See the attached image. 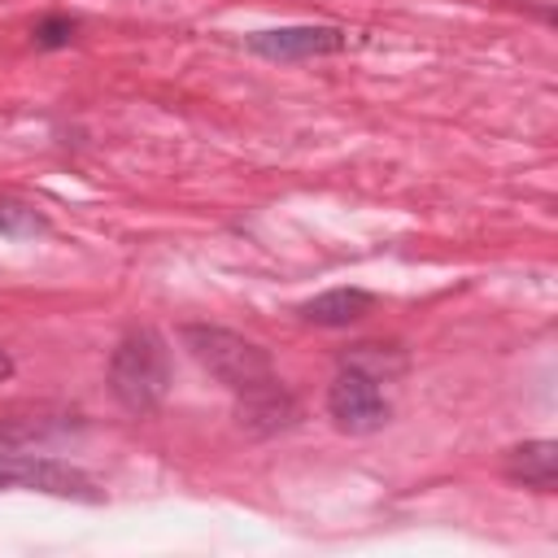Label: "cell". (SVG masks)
Listing matches in <instances>:
<instances>
[{"instance_id":"obj_1","label":"cell","mask_w":558,"mask_h":558,"mask_svg":"<svg viewBox=\"0 0 558 558\" xmlns=\"http://www.w3.org/2000/svg\"><path fill=\"white\" fill-rule=\"evenodd\" d=\"M109 392L131 414H153L170 392V349L153 327H131L109 353Z\"/></svg>"},{"instance_id":"obj_2","label":"cell","mask_w":558,"mask_h":558,"mask_svg":"<svg viewBox=\"0 0 558 558\" xmlns=\"http://www.w3.org/2000/svg\"><path fill=\"white\" fill-rule=\"evenodd\" d=\"M179 336H183L187 353H192V357H196L222 388H231L235 397L279 384L270 353H266L257 340L240 336V331L209 327V323H187V327H179Z\"/></svg>"},{"instance_id":"obj_3","label":"cell","mask_w":558,"mask_h":558,"mask_svg":"<svg viewBox=\"0 0 558 558\" xmlns=\"http://www.w3.org/2000/svg\"><path fill=\"white\" fill-rule=\"evenodd\" d=\"M327 414L340 432L349 436H371L392 418V405L379 388V379H371L357 366H340L331 388H327Z\"/></svg>"},{"instance_id":"obj_4","label":"cell","mask_w":558,"mask_h":558,"mask_svg":"<svg viewBox=\"0 0 558 558\" xmlns=\"http://www.w3.org/2000/svg\"><path fill=\"white\" fill-rule=\"evenodd\" d=\"M13 484L17 488H35L48 497H65V501H83V506H100V488L87 471L61 462V458H44V453H13Z\"/></svg>"},{"instance_id":"obj_5","label":"cell","mask_w":558,"mask_h":558,"mask_svg":"<svg viewBox=\"0 0 558 558\" xmlns=\"http://www.w3.org/2000/svg\"><path fill=\"white\" fill-rule=\"evenodd\" d=\"M349 44L340 26H275V31H253L244 39L248 52L266 61H310V57H331Z\"/></svg>"},{"instance_id":"obj_6","label":"cell","mask_w":558,"mask_h":558,"mask_svg":"<svg viewBox=\"0 0 558 558\" xmlns=\"http://www.w3.org/2000/svg\"><path fill=\"white\" fill-rule=\"evenodd\" d=\"M78 427V414L65 410V405H17V410H4L0 414V449H26V445H44V440H57L65 432Z\"/></svg>"},{"instance_id":"obj_7","label":"cell","mask_w":558,"mask_h":558,"mask_svg":"<svg viewBox=\"0 0 558 558\" xmlns=\"http://www.w3.org/2000/svg\"><path fill=\"white\" fill-rule=\"evenodd\" d=\"M235 418L248 436H275V432H288L301 418V405L292 401V392L283 384H270V388L244 392L240 405H235Z\"/></svg>"},{"instance_id":"obj_8","label":"cell","mask_w":558,"mask_h":558,"mask_svg":"<svg viewBox=\"0 0 558 558\" xmlns=\"http://www.w3.org/2000/svg\"><path fill=\"white\" fill-rule=\"evenodd\" d=\"M506 480L536 488V493H554L558 488V445L554 440H523L506 453Z\"/></svg>"},{"instance_id":"obj_9","label":"cell","mask_w":558,"mask_h":558,"mask_svg":"<svg viewBox=\"0 0 558 558\" xmlns=\"http://www.w3.org/2000/svg\"><path fill=\"white\" fill-rule=\"evenodd\" d=\"M371 305H375V296H371L366 288H331V292L310 296L296 314H301L305 323H314V327H349V323L366 318Z\"/></svg>"},{"instance_id":"obj_10","label":"cell","mask_w":558,"mask_h":558,"mask_svg":"<svg viewBox=\"0 0 558 558\" xmlns=\"http://www.w3.org/2000/svg\"><path fill=\"white\" fill-rule=\"evenodd\" d=\"M340 366H357V371H366L371 379H392V375H401L405 371V353L401 349H392V344H353L344 357H340Z\"/></svg>"},{"instance_id":"obj_11","label":"cell","mask_w":558,"mask_h":558,"mask_svg":"<svg viewBox=\"0 0 558 558\" xmlns=\"http://www.w3.org/2000/svg\"><path fill=\"white\" fill-rule=\"evenodd\" d=\"M48 214L17 201V196H0V235L9 240H35V235H48Z\"/></svg>"},{"instance_id":"obj_12","label":"cell","mask_w":558,"mask_h":558,"mask_svg":"<svg viewBox=\"0 0 558 558\" xmlns=\"http://www.w3.org/2000/svg\"><path fill=\"white\" fill-rule=\"evenodd\" d=\"M74 35H78V17H70V13H48V17H39L35 31H31L35 48H44V52H52V48H70Z\"/></svg>"},{"instance_id":"obj_13","label":"cell","mask_w":558,"mask_h":558,"mask_svg":"<svg viewBox=\"0 0 558 558\" xmlns=\"http://www.w3.org/2000/svg\"><path fill=\"white\" fill-rule=\"evenodd\" d=\"M0 488H17L13 484V453H0Z\"/></svg>"},{"instance_id":"obj_14","label":"cell","mask_w":558,"mask_h":558,"mask_svg":"<svg viewBox=\"0 0 558 558\" xmlns=\"http://www.w3.org/2000/svg\"><path fill=\"white\" fill-rule=\"evenodd\" d=\"M9 375H13V357H9V349L0 344V384H4Z\"/></svg>"}]
</instances>
